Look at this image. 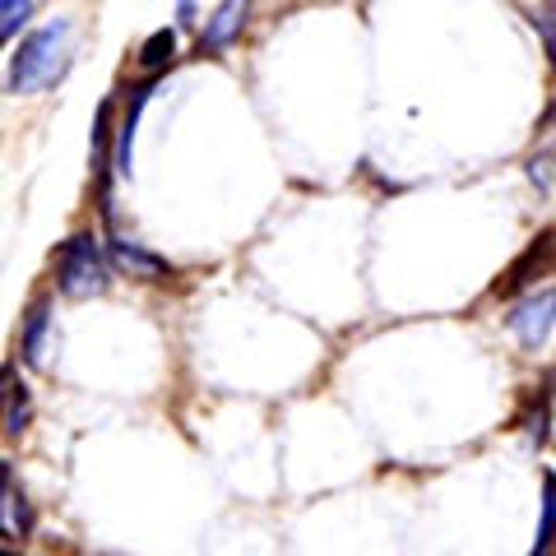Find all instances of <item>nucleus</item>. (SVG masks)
<instances>
[{
  "label": "nucleus",
  "instance_id": "f257e3e1",
  "mask_svg": "<svg viewBox=\"0 0 556 556\" xmlns=\"http://www.w3.org/2000/svg\"><path fill=\"white\" fill-rule=\"evenodd\" d=\"M65 38H70L65 24L28 33L20 42V51L10 56V93H33V89H42V84L56 79L65 70Z\"/></svg>",
  "mask_w": 556,
  "mask_h": 556
},
{
  "label": "nucleus",
  "instance_id": "f03ea898",
  "mask_svg": "<svg viewBox=\"0 0 556 556\" xmlns=\"http://www.w3.org/2000/svg\"><path fill=\"white\" fill-rule=\"evenodd\" d=\"M56 283L65 298H98V292H108V260H102V247L93 232H75L61 247L56 255Z\"/></svg>",
  "mask_w": 556,
  "mask_h": 556
},
{
  "label": "nucleus",
  "instance_id": "7ed1b4c3",
  "mask_svg": "<svg viewBox=\"0 0 556 556\" xmlns=\"http://www.w3.org/2000/svg\"><path fill=\"white\" fill-rule=\"evenodd\" d=\"M506 325H510V334L525 343V348H538V343L552 334V325H556V288L529 292L525 302H515V311L506 316Z\"/></svg>",
  "mask_w": 556,
  "mask_h": 556
},
{
  "label": "nucleus",
  "instance_id": "20e7f679",
  "mask_svg": "<svg viewBox=\"0 0 556 556\" xmlns=\"http://www.w3.org/2000/svg\"><path fill=\"white\" fill-rule=\"evenodd\" d=\"M552 255H556V232H543V237H538L533 247H529V251L519 255L515 265L506 269V278L496 283V292H515V288H525V283H529V274H533V269H547V260H552Z\"/></svg>",
  "mask_w": 556,
  "mask_h": 556
},
{
  "label": "nucleus",
  "instance_id": "39448f33",
  "mask_svg": "<svg viewBox=\"0 0 556 556\" xmlns=\"http://www.w3.org/2000/svg\"><path fill=\"white\" fill-rule=\"evenodd\" d=\"M112 260H116L121 269H130L135 278H167L172 274V265H167L163 255L135 247V241H126V237H112Z\"/></svg>",
  "mask_w": 556,
  "mask_h": 556
},
{
  "label": "nucleus",
  "instance_id": "423d86ee",
  "mask_svg": "<svg viewBox=\"0 0 556 556\" xmlns=\"http://www.w3.org/2000/svg\"><path fill=\"white\" fill-rule=\"evenodd\" d=\"M47 334H51V306L33 302L28 316H24V339H20V353H24L28 367H42L47 362Z\"/></svg>",
  "mask_w": 556,
  "mask_h": 556
},
{
  "label": "nucleus",
  "instance_id": "0eeeda50",
  "mask_svg": "<svg viewBox=\"0 0 556 556\" xmlns=\"http://www.w3.org/2000/svg\"><path fill=\"white\" fill-rule=\"evenodd\" d=\"M130 108H126V121H121L116 130V153H112V167L121 172V177H130V149H135V126H139V112H144V102L153 93V84H139V89H130Z\"/></svg>",
  "mask_w": 556,
  "mask_h": 556
},
{
  "label": "nucleus",
  "instance_id": "6e6552de",
  "mask_svg": "<svg viewBox=\"0 0 556 556\" xmlns=\"http://www.w3.org/2000/svg\"><path fill=\"white\" fill-rule=\"evenodd\" d=\"M247 5H218V14L208 20V28H204V38H200V47H208V51H218V47H228L237 33H241V24H247Z\"/></svg>",
  "mask_w": 556,
  "mask_h": 556
},
{
  "label": "nucleus",
  "instance_id": "1a4fd4ad",
  "mask_svg": "<svg viewBox=\"0 0 556 556\" xmlns=\"http://www.w3.org/2000/svg\"><path fill=\"white\" fill-rule=\"evenodd\" d=\"M0 482H5V506H0V510H5V538H24V533H28V525H33V519H28V506H24V496L14 492L10 464L0 468Z\"/></svg>",
  "mask_w": 556,
  "mask_h": 556
},
{
  "label": "nucleus",
  "instance_id": "9d476101",
  "mask_svg": "<svg viewBox=\"0 0 556 556\" xmlns=\"http://www.w3.org/2000/svg\"><path fill=\"white\" fill-rule=\"evenodd\" d=\"M24 427H28V394L20 380H14V371L5 367V437H20Z\"/></svg>",
  "mask_w": 556,
  "mask_h": 556
},
{
  "label": "nucleus",
  "instance_id": "9b49d317",
  "mask_svg": "<svg viewBox=\"0 0 556 556\" xmlns=\"http://www.w3.org/2000/svg\"><path fill=\"white\" fill-rule=\"evenodd\" d=\"M172 56H177V33L172 28L149 33L144 47H139V65L144 70H163V65H172Z\"/></svg>",
  "mask_w": 556,
  "mask_h": 556
},
{
  "label": "nucleus",
  "instance_id": "f8f14e48",
  "mask_svg": "<svg viewBox=\"0 0 556 556\" xmlns=\"http://www.w3.org/2000/svg\"><path fill=\"white\" fill-rule=\"evenodd\" d=\"M552 543H556V478L547 473V482H543V525H538V538H533L529 556H547Z\"/></svg>",
  "mask_w": 556,
  "mask_h": 556
},
{
  "label": "nucleus",
  "instance_id": "ddd939ff",
  "mask_svg": "<svg viewBox=\"0 0 556 556\" xmlns=\"http://www.w3.org/2000/svg\"><path fill=\"white\" fill-rule=\"evenodd\" d=\"M108 135H112V102H102L93 116V172H108Z\"/></svg>",
  "mask_w": 556,
  "mask_h": 556
},
{
  "label": "nucleus",
  "instance_id": "4468645a",
  "mask_svg": "<svg viewBox=\"0 0 556 556\" xmlns=\"http://www.w3.org/2000/svg\"><path fill=\"white\" fill-rule=\"evenodd\" d=\"M533 28H538V38L547 42V56H552V70H556V5H538Z\"/></svg>",
  "mask_w": 556,
  "mask_h": 556
},
{
  "label": "nucleus",
  "instance_id": "2eb2a0df",
  "mask_svg": "<svg viewBox=\"0 0 556 556\" xmlns=\"http://www.w3.org/2000/svg\"><path fill=\"white\" fill-rule=\"evenodd\" d=\"M28 14H33L28 0H5V10H0V33H5V38H14V28L28 24Z\"/></svg>",
  "mask_w": 556,
  "mask_h": 556
}]
</instances>
